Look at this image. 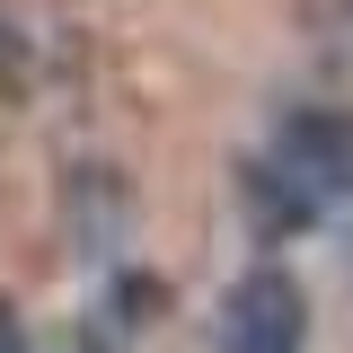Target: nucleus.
I'll use <instances>...</instances> for the list:
<instances>
[{"mask_svg": "<svg viewBox=\"0 0 353 353\" xmlns=\"http://www.w3.org/2000/svg\"><path fill=\"white\" fill-rule=\"evenodd\" d=\"M353 194V115L336 106H301L274 132V150L256 159L248 203L265 212V230H309L318 212H336Z\"/></svg>", "mask_w": 353, "mask_h": 353, "instance_id": "f257e3e1", "label": "nucleus"}, {"mask_svg": "<svg viewBox=\"0 0 353 353\" xmlns=\"http://www.w3.org/2000/svg\"><path fill=\"white\" fill-rule=\"evenodd\" d=\"M221 353H309V301L283 265L239 274V292L221 309Z\"/></svg>", "mask_w": 353, "mask_h": 353, "instance_id": "f03ea898", "label": "nucleus"}, {"mask_svg": "<svg viewBox=\"0 0 353 353\" xmlns=\"http://www.w3.org/2000/svg\"><path fill=\"white\" fill-rule=\"evenodd\" d=\"M0 353H27V327H18V309L0 301Z\"/></svg>", "mask_w": 353, "mask_h": 353, "instance_id": "7ed1b4c3", "label": "nucleus"}]
</instances>
